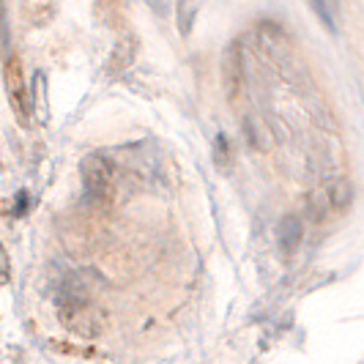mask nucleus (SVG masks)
<instances>
[{
  "label": "nucleus",
  "instance_id": "nucleus-5",
  "mask_svg": "<svg viewBox=\"0 0 364 364\" xmlns=\"http://www.w3.org/2000/svg\"><path fill=\"white\" fill-rule=\"evenodd\" d=\"M247 137H250V143H252V146L263 148V151L274 143L272 129L266 127L263 121H255V118H250V121H247Z\"/></svg>",
  "mask_w": 364,
  "mask_h": 364
},
{
  "label": "nucleus",
  "instance_id": "nucleus-3",
  "mask_svg": "<svg viewBox=\"0 0 364 364\" xmlns=\"http://www.w3.org/2000/svg\"><path fill=\"white\" fill-rule=\"evenodd\" d=\"M277 244H279V250L285 255H293L299 250V244H301V222H299V217L288 214V217L279 219V225H277Z\"/></svg>",
  "mask_w": 364,
  "mask_h": 364
},
{
  "label": "nucleus",
  "instance_id": "nucleus-1",
  "mask_svg": "<svg viewBox=\"0 0 364 364\" xmlns=\"http://www.w3.org/2000/svg\"><path fill=\"white\" fill-rule=\"evenodd\" d=\"M96 285H99V279L91 272H74L69 277H63L55 304H58V310L63 312L66 321H72L74 315H80V312H85L91 307Z\"/></svg>",
  "mask_w": 364,
  "mask_h": 364
},
{
  "label": "nucleus",
  "instance_id": "nucleus-10",
  "mask_svg": "<svg viewBox=\"0 0 364 364\" xmlns=\"http://www.w3.org/2000/svg\"><path fill=\"white\" fill-rule=\"evenodd\" d=\"M0 53H9V19L0 6Z\"/></svg>",
  "mask_w": 364,
  "mask_h": 364
},
{
  "label": "nucleus",
  "instance_id": "nucleus-7",
  "mask_svg": "<svg viewBox=\"0 0 364 364\" xmlns=\"http://www.w3.org/2000/svg\"><path fill=\"white\" fill-rule=\"evenodd\" d=\"M195 11H198V0H181V3H178V31H181L183 36L192 31Z\"/></svg>",
  "mask_w": 364,
  "mask_h": 364
},
{
  "label": "nucleus",
  "instance_id": "nucleus-6",
  "mask_svg": "<svg viewBox=\"0 0 364 364\" xmlns=\"http://www.w3.org/2000/svg\"><path fill=\"white\" fill-rule=\"evenodd\" d=\"M310 3L328 31H337V0H310Z\"/></svg>",
  "mask_w": 364,
  "mask_h": 364
},
{
  "label": "nucleus",
  "instance_id": "nucleus-9",
  "mask_svg": "<svg viewBox=\"0 0 364 364\" xmlns=\"http://www.w3.org/2000/svg\"><path fill=\"white\" fill-rule=\"evenodd\" d=\"M9 277H11V257L6 252V247L0 244V285H6Z\"/></svg>",
  "mask_w": 364,
  "mask_h": 364
},
{
  "label": "nucleus",
  "instance_id": "nucleus-4",
  "mask_svg": "<svg viewBox=\"0 0 364 364\" xmlns=\"http://www.w3.org/2000/svg\"><path fill=\"white\" fill-rule=\"evenodd\" d=\"M326 192H328V203H331V208H340V211H346L348 205L353 203V186H350V181H346V178L334 181L326 189Z\"/></svg>",
  "mask_w": 364,
  "mask_h": 364
},
{
  "label": "nucleus",
  "instance_id": "nucleus-11",
  "mask_svg": "<svg viewBox=\"0 0 364 364\" xmlns=\"http://www.w3.org/2000/svg\"><path fill=\"white\" fill-rule=\"evenodd\" d=\"M25 211H28V195H25V192H19V195H17V205H14V214H17V217H22Z\"/></svg>",
  "mask_w": 364,
  "mask_h": 364
},
{
  "label": "nucleus",
  "instance_id": "nucleus-8",
  "mask_svg": "<svg viewBox=\"0 0 364 364\" xmlns=\"http://www.w3.org/2000/svg\"><path fill=\"white\" fill-rule=\"evenodd\" d=\"M228 151H230V148H228V137H225V134H217V146H214V159H217V164L222 167V170H225V167L230 164V156H228Z\"/></svg>",
  "mask_w": 364,
  "mask_h": 364
},
{
  "label": "nucleus",
  "instance_id": "nucleus-2",
  "mask_svg": "<svg viewBox=\"0 0 364 364\" xmlns=\"http://www.w3.org/2000/svg\"><path fill=\"white\" fill-rule=\"evenodd\" d=\"M80 173H82V183H85V203H99L107 195L115 170L105 154H91L82 159Z\"/></svg>",
  "mask_w": 364,
  "mask_h": 364
}]
</instances>
